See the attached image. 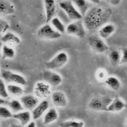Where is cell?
Segmentation results:
<instances>
[{
  "instance_id": "29",
  "label": "cell",
  "mask_w": 127,
  "mask_h": 127,
  "mask_svg": "<svg viewBox=\"0 0 127 127\" xmlns=\"http://www.w3.org/2000/svg\"><path fill=\"white\" fill-rule=\"evenodd\" d=\"M13 112L8 107L1 105L0 106V118L4 119H10L13 117Z\"/></svg>"
},
{
  "instance_id": "3",
  "label": "cell",
  "mask_w": 127,
  "mask_h": 127,
  "mask_svg": "<svg viewBox=\"0 0 127 127\" xmlns=\"http://www.w3.org/2000/svg\"><path fill=\"white\" fill-rule=\"evenodd\" d=\"M59 6L65 13L67 16L71 21H80L83 18L82 14L74 6V3L71 0H63L59 3Z\"/></svg>"
},
{
  "instance_id": "16",
  "label": "cell",
  "mask_w": 127,
  "mask_h": 127,
  "mask_svg": "<svg viewBox=\"0 0 127 127\" xmlns=\"http://www.w3.org/2000/svg\"><path fill=\"white\" fill-rule=\"evenodd\" d=\"M126 102L124 101L122 98L119 97H116L115 98H112V102L107 107V112H119L122 111L126 107Z\"/></svg>"
},
{
  "instance_id": "7",
  "label": "cell",
  "mask_w": 127,
  "mask_h": 127,
  "mask_svg": "<svg viewBox=\"0 0 127 127\" xmlns=\"http://www.w3.org/2000/svg\"><path fill=\"white\" fill-rule=\"evenodd\" d=\"M1 76L4 81L9 84H14L20 86H25L27 84V80L24 76L11 70H3L1 72Z\"/></svg>"
},
{
  "instance_id": "1",
  "label": "cell",
  "mask_w": 127,
  "mask_h": 127,
  "mask_svg": "<svg viewBox=\"0 0 127 127\" xmlns=\"http://www.w3.org/2000/svg\"><path fill=\"white\" fill-rule=\"evenodd\" d=\"M112 15L110 8L95 6L91 7L83 16L82 22L86 30L94 31L107 23Z\"/></svg>"
},
{
  "instance_id": "14",
  "label": "cell",
  "mask_w": 127,
  "mask_h": 127,
  "mask_svg": "<svg viewBox=\"0 0 127 127\" xmlns=\"http://www.w3.org/2000/svg\"><path fill=\"white\" fill-rule=\"evenodd\" d=\"M46 23H49L55 17L56 12V3L55 0H44Z\"/></svg>"
},
{
  "instance_id": "27",
  "label": "cell",
  "mask_w": 127,
  "mask_h": 127,
  "mask_svg": "<svg viewBox=\"0 0 127 127\" xmlns=\"http://www.w3.org/2000/svg\"><path fill=\"white\" fill-rule=\"evenodd\" d=\"M8 105H9V107H10V110H11L12 112H13V114L21 112V111L24 110V107H23L22 103L20 101V100L12 99L11 101L8 102Z\"/></svg>"
},
{
  "instance_id": "31",
  "label": "cell",
  "mask_w": 127,
  "mask_h": 127,
  "mask_svg": "<svg viewBox=\"0 0 127 127\" xmlns=\"http://www.w3.org/2000/svg\"><path fill=\"white\" fill-rule=\"evenodd\" d=\"M95 77H96V79H97L98 81L104 82L108 76H107L106 70L105 69L100 68V69L97 70V72L95 73Z\"/></svg>"
},
{
  "instance_id": "30",
  "label": "cell",
  "mask_w": 127,
  "mask_h": 127,
  "mask_svg": "<svg viewBox=\"0 0 127 127\" xmlns=\"http://www.w3.org/2000/svg\"><path fill=\"white\" fill-rule=\"evenodd\" d=\"M7 86H6L5 82L2 78H0V97L2 98H7L8 97Z\"/></svg>"
},
{
  "instance_id": "21",
  "label": "cell",
  "mask_w": 127,
  "mask_h": 127,
  "mask_svg": "<svg viewBox=\"0 0 127 127\" xmlns=\"http://www.w3.org/2000/svg\"><path fill=\"white\" fill-rule=\"evenodd\" d=\"M58 113L57 110L54 107L49 108L45 113L43 119V124L44 125H49L50 124L56 122L58 119Z\"/></svg>"
},
{
  "instance_id": "12",
  "label": "cell",
  "mask_w": 127,
  "mask_h": 127,
  "mask_svg": "<svg viewBox=\"0 0 127 127\" xmlns=\"http://www.w3.org/2000/svg\"><path fill=\"white\" fill-rule=\"evenodd\" d=\"M20 101L23 106L28 111H32L39 104V98L35 95H25L21 96Z\"/></svg>"
},
{
  "instance_id": "13",
  "label": "cell",
  "mask_w": 127,
  "mask_h": 127,
  "mask_svg": "<svg viewBox=\"0 0 127 127\" xmlns=\"http://www.w3.org/2000/svg\"><path fill=\"white\" fill-rule=\"evenodd\" d=\"M52 103L58 107H65L67 105V96L61 91H57L52 93L51 95Z\"/></svg>"
},
{
  "instance_id": "40",
  "label": "cell",
  "mask_w": 127,
  "mask_h": 127,
  "mask_svg": "<svg viewBox=\"0 0 127 127\" xmlns=\"http://www.w3.org/2000/svg\"></svg>"
},
{
  "instance_id": "5",
  "label": "cell",
  "mask_w": 127,
  "mask_h": 127,
  "mask_svg": "<svg viewBox=\"0 0 127 127\" xmlns=\"http://www.w3.org/2000/svg\"><path fill=\"white\" fill-rule=\"evenodd\" d=\"M37 36L42 39L56 40L61 37L62 34L56 31L49 23H46L37 30Z\"/></svg>"
},
{
  "instance_id": "17",
  "label": "cell",
  "mask_w": 127,
  "mask_h": 127,
  "mask_svg": "<svg viewBox=\"0 0 127 127\" xmlns=\"http://www.w3.org/2000/svg\"><path fill=\"white\" fill-rule=\"evenodd\" d=\"M1 42L10 46H13L19 45L21 44V39L16 34L11 32H7L1 37Z\"/></svg>"
},
{
  "instance_id": "6",
  "label": "cell",
  "mask_w": 127,
  "mask_h": 127,
  "mask_svg": "<svg viewBox=\"0 0 127 127\" xmlns=\"http://www.w3.org/2000/svg\"><path fill=\"white\" fill-rule=\"evenodd\" d=\"M86 28L81 20L72 21L66 26L65 32L67 34L74 36L79 39H82L86 36Z\"/></svg>"
},
{
  "instance_id": "22",
  "label": "cell",
  "mask_w": 127,
  "mask_h": 127,
  "mask_svg": "<svg viewBox=\"0 0 127 127\" xmlns=\"http://www.w3.org/2000/svg\"><path fill=\"white\" fill-rule=\"evenodd\" d=\"M72 1L74 3L76 8H77L78 11L82 14V16H84L88 11V10L91 8L88 0H72Z\"/></svg>"
},
{
  "instance_id": "32",
  "label": "cell",
  "mask_w": 127,
  "mask_h": 127,
  "mask_svg": "<svg viewBox=\"0 0 127 127\" xmlns=\"http://www.w3.org/2000/svg\"><path fill=\"white\" fill-rule=\"evenodd\" d=\"M10 28V25L7 21L4 19L0 18V34H5L8 32Z\"/></svg>"
},
{
  "instance_id": "33",
  "label": "cell",
  "mask_w": 127,
  "mask_h": 127,
  "mask_svg": "<svg viewBox=\"0 0 127 127\" xmlns=\"http://www.w3.org/2000/svg\"><path fill=\"white\" fill-rule=\"evenodd\" d=\"M121 65H125L127 64V47H123L121 49V61H120Z\"/></svg>"
},
{
  "instance_id": "10",
  "label": "cell",
  "mask_w": 127,
  "mask_h": 127,
  "mask_svg": "<svg viewBox=\"0 0 127 127\" xmlns=\"http://www.w3.org/2000/svg\"><path fill=\"white\" fill-rule=\"evenodd\" d=\"M44 81L48 83L51 86H58L63 82V77L61 74L53 72V70H46L43 72Z\"/></svg>"
},
{
  "instance_id": "11",
  "label": "cell",
  "mask_w": 127,
  "mask_h": 127,
  "mask_svg": "<svg viewBox=\"0 0 127 127\" xmlns=\"http://www.w3.org/2000/svg\"><path fill=\"white\" fill-rule=\"evenodd\" d=\"M49 109V102L47 100H43L32 110V117L33 120H37L47 112Z\"/></svg>"
},
{
  "instance_id": "25",
  "label": "cell",
  "mask_w": 127,
  "mask_h": 127,
  "mask_svg": "<svg viewBox=\"0 0 127 127\" xmlns=\"http://www.w3.org/2000/svg\"><path fill=\"white\" fill-rule=\"evenodd\" d=\"M49 23L58 32H60L61 34H63L65 32L66 26L58 17L55 16L54 18H53L52 20L50 21Z\"/></svg>"
},
{
  "instance_id": "38",
  "label": "cell",
  "mask_w": 127,
  "mask_h": 127,
  "mask_svg": "<svg viewBox=\"0 0 127 127\" xmlns=\"http://www.w3.org/2000/svg\"><path fill=\"white\" fill-rule=\"evenodd\" d=\"M2 46H3L2 42L0 41V58L2 57Z\"/></svg>"
},
{
  "instance_id": "26",
  "label": "cell",
  "mask_w": 127,
  "mask_h": 127,
  "mask_svg": "<svg viewBox=\"0 0 127 127\" xmlns=\"http://www.w3.org/2000/svg\"><path fill=\"white\" fill-rule=\"evenodd\" d=\"M85 124L82 120L70 119L66 120L60 124V127H84Z\"/></svg>"
},
{
  "instance_id": "24",
  "label": "cell",
  "mask_w": 127,
  "mask_h": 127,
  "mask_svg": "<svg viewBox=\"0 0 127 127\" xmlns=\"http://www.w3.org/2000/svg\"><path fill=\"white\" fill-rule=\"evenodd\" d=\"M7 91L8 94L16 96V97H21L24 94V90L22 86L18 84H9L7 85Z\"/></svg>"
},
{
  "instance_id": "39",
  "label": "cell",
  "mask_w": 127,
  "mask_h": 127,
  "mask_svg": "<svg viewBox=\"0 0 127 127\" xmlns=\"http://www.w3.org/2000/svg\"><path fill=\"white\" fill-rule=\"evenodd\" d=\"M8 127H22V126H21V125H18V124H11Z\"/></svg>"
},
{
  "instance_id": "37",
  "label": "cell",
  "mask_w": 127,
  "mask_h": 127,
  "mask_svg": "<svg viewBox=\"0 0 127 127\" xmlns=\"http://www.w3.org/2000/svg\"><path fill=\"white\" fill-rule=\"evenodd\" d=\"M6 102H7V101H6L5 99L2 98L0 97V106H1V105H5Z\"/></svg>"
},
{
  "instance_id": "15",
  "label": "cell",
  "mask_w": 127,
  "mask_h": 127,
  "mask_svg": "<svg viewBox=\"0 0 127 127\" xmlns=\"http://www.w3.org/2000/svg\"><path fill=\"white\" fill-rule=\"evenodd\" d=\"M116 31V26L113 23H107L100 27L98 30V36L102 39H106L111 37Z\"/></svg>"
},
{
  "instance_id": "34",
  "label": "cell",
  "mask_w": 127,
  "mask_h": 127,
  "mask_svg": "<svg viewBox=\"0 0 127 127\" xmlns=\"http://www.w3.org/2000/svg\"><path fill=\"white\" fill-rule=\"evenodd\" d=\"M109 4H110L111 6H117L119 4H121L122 0H105Z\"/></svg>"
},
{
  "instance_id": "28",
  "label": "cell",
  "mask_w": 127,
  "mask_h": 127,
  "mask_svg": "<svg viewBox=\"0 0 127 127\" xmlns=\"http://www.w3.org/2000/svg\"><path fill=\"white\" fill-rule=\"evenodd\" d=\"M16 56L15 49L12 46L4 44L2 46V58L4 59H11Z\"/></svg>"
},
{
  "instance_id": "36",
  "label": "cell",
  "mask_w": 127,
  "mask_h": 127,
  "mask_svg": "<svg viewBox=\"0 0 127 127\" xmlns=\"http://www.w3.org/2000/svg\"><path fill=\"white\" fill-rule=\"evenodd\" d=\"M102 0H88L89 2H91L94 4H99L101 2Z\"/></svg>"
},
{
  "instance_id": "20",
  "label": "cell",
  "mask_w": 127,
  "mask_h": 127,
  "mask_svg": "<svg viewBox=\"0 0 127 127\" xmlns=\"http://www.w3.org/2000/svg\"><path fill=\"white\" fill-rule=\"evenodd\" d=\"M104 84L110 89L114 91H118L122 87V83L119 78L115 76H108L104 82Z\"/></svg>"
},
{
  "instance_id": "23",
  "label": "cell",
  "mask_w": 127,
  "mask_h": 127,
  "mask_svg": "<svg viewBox=\"0 0 127 127\" xmlns=\"http://www.w3.org/2000/svg\"><path fill=\"white\" fill-rule=\"evenodd\" d=\"M108 58L111 65L112 66H117L120 64L121 61V51L116 49H112L109 51Z\"/></svg>"
},
{
  "instance_id": "9",
  "label": "cell",
  "mask_w": 127,
  "mask_h": 127,
  "mask_svg": "<svg viewBox=\"0 0 127 127\" xmlns=\"http://www.w3.org/2000/svg\"><path fill=\"white\" fill-rule=\"evenodd\" d=\"M51 87L52 86L44 81H39L34 87V95L39 98H46L52 94Z\"/></svg>"
},
{
  "instance_id": "8",
  "label": "cell",
  "mask_w": 127,
  "mask_h": 127,
  "mask_svg": "<svg viewBox=\"0 0 127 127\" xmlns=\"http://www.w3.org/2000/svg\"><path fill=\"white\" fill-rule=\"evenodd\" d=\"M89 45L94 51L98 53H105L109 51V46L99 36H91L89 38Z\"/></svg>"
},
{
  "instance_id": "35",
  "label": "cell",
  "mask_w": 127,
  "mask_h": 127,
  "mask_svg": "<svg viewBox=\"0 0 127 127\" xmlns=\"http://www.w3.org/2000/svg\"><path fill=\"white\" fill-rule=\"evenodd\" d=\"M25 127H37V124L34 121H31L29 124H28Z\"/></svg>"
},
{
  "instance_id": "41",
  "label": "cell",
  "mask_w": 127,
  "mask_h": 127,
  "mask_svg": "<svg viewBox=\"0 0 127 127\" xmlns=\"http://www.w3.org/2000/svg\"><path fill=\"white\" fill-rule=\"evenodd\" d=\"M0 74H1V71H0Z\"/></svg>"
},
{
  "instance_id": "2",
  "label": "cell",
  "mask_w": 127,
  "mask_h": 127,
  "mask_svg": "<svg viewBox=\"0 0 127 127\" xmlns=\"http://www.w3.org/2000/svg\"><path fill=\"white\" fill-rule=\"evenodd\" d=\"M112 98L107 95H97L91 99L89 102V108L94 111L107 112V107L112 102Z\"/></svg>"
},
{
  "instance_id": "18",
  "label": "cell",
  "mask_w": 127,
  "mask_h": 127,
  "mask_svg": "<svg viewBox=\"0 0 127 127\" xmlns=\"http://www.w3.org/2000/svg\"><path fill=\"white\" fill-rule=\"evenodd\" d=\"M13 118L16 119L19 122L22 127H25L28 124L31 122L32 119V113L30 111H21L13 115Z\"/></svg>"
},
{
  "instance_id": "19",
  "label": "cell",
  "mask_w": 127,
  "mask_h": 127,
  "mask_svg": "<svg viewBox=\"0 0 127 127\" xmlns=\"http://www.w3.org/2000/svg\"><path fill=\"white\" fill-rule=\"evenodd\" d=\"M15 6L9 0H0V15L9 16L15 13Z\"/></svg>"
},
{
  "instance_id": "4",
  "label": "cell",
  "mask_w": 127,
  "mask_h": 127,
  "mask_svg": "<svg viewBox=\"0 0 127 127\" xmlns=\"http://www.w3.org/2000/svg\"><path fill=\"white\" fill-rule=\"evenodd\" d=\"M69 61V56L65 51H60L51 59L46 63L45 65L47 70H54L60 69L65 66Z\"/></svg>"
}]
</instances>
